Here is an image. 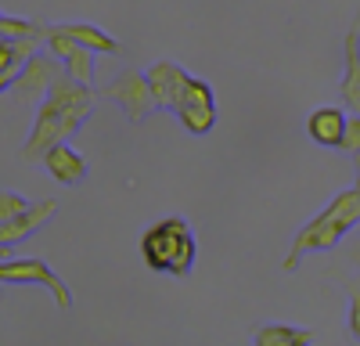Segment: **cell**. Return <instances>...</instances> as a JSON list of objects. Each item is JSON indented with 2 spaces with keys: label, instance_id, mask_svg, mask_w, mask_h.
<instances>
[{
  "label": "cell",
  "instance_id": "2",
  "mask_svg": "<svg viewBox=\"0 0 360 346\" xmlns=\"http://www.w3.org/2000/svg\"><path fill=\"white\" fill-rule=\"evenodd\" d=\"M356 224H360V188L353 184V188L339 191V195L295 235L292 252H288V260H285V271H299V260H303L307 252H332Z\"/></svg>",
  "mask_w": 360,
  "mask_h": 346
},
{
  "label": "cell",
  "instance_id": "13",
  "mask_svg": "<svg viewBox=\"0 0 360 346\" xmlns=\"http://www.w3.org/2000/svg\"><path fill=\"white\" fill-rule=\"evenodd\" d=\"M346 120H349V115H342V108L324 105V108H317L307 120V130H310V137L317 144H324V148H339L342 134H346Z\"/></svg>",
  "mask_w": 360,
  "mask_h": 346
},
{
  "label": "cell",
  "instance_id": "21",
  "mask_svg": "<svg viewBox=\"0 0 360 346\" xmlns=\"http://www.w3.org/2000/svg\"><path fill=\"white\" fill-rule=\"evenodd\" d=\"M353 166H356V188H360V155H353Z\"/></svg>",
  "mask_w": 360,
  "mask_h": 346
},
{
  "label": "cell",
  "instance_id": "15",
  "mask_svg": "<svg viewBox=\"0 0 360 346\" xmlns=\"http://www.w3.org/2000/svg\"><path fill=\"white\" fill-rule=\"evenodd\" d=\"M310 328H292V325H259L252 335V346H310Z\"/></svg>",
  "mask_w": 360,
  "mask_h": 346
},
{
  "label": "cell",
  "instance_id": "5",
  "mask_svg": "<svg viewBox=\"0 0 360 346\" xmlns=\"http://www.w3.org/2000/svg\"><path fill=\"white\" fill-rule=\"evenodd\" d=\"M65 76V65H62V58L51 54V51H40L33 62L25 65V72L15 79V86H8V91H15V98L22 105H33V101H47L51 94V86Z\"/></svg>",
  "mask_w": 360,
  "mask_h": 346
},
{
  "label": "cell",
  "instance_id": "9",
  "mask_svg": "<svg viewBox=\"0 0 360 346\" xmlns=\"http://www.w3.org/2000/svg\"><path fill=\"white\" fill-rule=\"evenodd\" d=\"M47 51L62 58V65H65V72H69L72 79L94 86V51H86L83 44H76V40H69V37H58V33L47 37Z\"/></svg>",
  "mask_w": 360,
  "mask_h": 346
},
{
  "label": "cell",
  "instance_id": "17",
  "mask_svg": "<svg viewBox=\"0 0 360 346\" xmlns=\"http://www.w3.org/2000/svg\"><path fill=\"white\" fill-rule=\"evenodd\" d=\"M25 210H29V202H25L18 191H4V195H0V224L15 220V217L25 213Z\"/></svg>",
  "mask_w": 360,
  "mask_h": 346
},
{
  "label": "cell",
  "instance_id": "10",
  "mask_svg": "<svg viewBox=\"0 0 360 346\" xmlns=\"http://www.w3.org/2000/svg\"><path fill=\"white\" fill-rule=\"evenodd\" d=\"M47 173H54V181H62L65 188H79L86 181V159L72 148V144H58V148H51V155L44 159Z\"/></svg>",
  "mask_w": 360,
  "mask_h": 346
},
{
  "label": "cell",
  "instance_id": "11",
  "mask_svg": "<svg viewBox=\"0 0 360 346\" xmlns=\"http://www.w3.org/2000/svg\"><path fill=\"white\" fill-rule=\"evenodd\" d=\"M342 101L353 115H360V18L353 22V29L346 33V76L339 83Z\"/></svg>",
  "mask_w": 360,
  "mask_h": 346
},
{
  "label": "cell",
  "instance_id": "19",
  "mask_svg": "<svg viewBox=\"0 0 360 346\" xmlns=\"http://www.w3.org/2000/svg\"><path fill=\"white\" fill-rule=\"evenodd\" d=\"M349 335L353 342H360V288H349Z\"/></svg>",
  "mask_w": 360,
  "mask_h": 346
},
{
  "label": "cell",
  "instance_id": "1",
  "mask_svg": "<svg viewBox=\"0 0 360 346\" xmlns=\"http://www.w3.org/2000/svg\"><path fill=\"white\" fill-rule=\"evenodd\" d=\"M94 101H98L94 86H86V83H79L65 72L51 86L47 101L40 105V115L33 123V134H29L25 148H22V159L25 162H44L51 155V148L76 137L83 130V123L90 120V112H94Z\"/></svg>",
  "mask_w": 360,
  "mask_h": 346
},
{
  "label": "cell",
  "instance_id": "14",
  "mask_svg": "<svg viewBox=\"0 0 360 346\" xmlns=\"http://www.w3.org/2000/svg\"><path fill=\"white\" fill-rule=\"evenodd\" d=\"M51 33H58V37H69V40H76V44H83L86 51H101V54H119V40L115 37H108L105 29H98V25H86V22H62V25H51Z\"/></svg>",
  "mask_w": 360,
  "mask_h": 346
},
{
  "label": "cell",
  "instance_id": "12",
  "mask_svg": "<svg viewBox=\"0 0 360 346\" xmlns=\"http://www.w3.org/2000/svg\"><path fill=\"white\" fill-rule=\"evenodd\" d=\"M37 54H40V44H33V40H4L0 44V86L8 91Z\"/></svg>",
  "mask_w": 360,
  "mask_h": 346
},
{
  "label": "cell",
  "instance_id": "16",
  "mask_svg": "<svg viewBox=\"0 0 360 346\" xmlns=\"http://www.w3.org/2000/svg\"><path fill=\"white\" fill-rule=\"evenodd\" d=\"M0 33H4V40H33V44H44L51 37V25L4 15V18H0Z\"/></svg>",
  "mask_w": 360,
  "mask_h": 346
},
{
  "label": "cell",
  "instance_id": "4",
  "mask_svg": "<svg viewBox=\"0 0 360 346\" xmlns=\"http://www.w3.org/2000/svg\"><path fill=\"white\" fill-rule=\"evenodd\" d=\"M101 98L115 101L119 108L127 112L130 123H144L148 115L159 108V98L152 91V83H148V72H134V69L119 72L108 86H101Z\"/></svg>",
  "mask_w": 360,
  "mask_h": 346
},
{
  "label": "cell",
  "instance_id": "18",
  "mask_svg": "<svg viewBox=\"0 0 360 346\" xmlns=\"http://www.w3.org/2000/svg\"><path fill=\"white\" fill-rule=\"evenodd\" d=\"M339 148L349 152V155H360V115H349V120H346V134H342Z\"/></svg>",
  "mask_w": 360,
  "mask_h": 346
},
{
  "label": "cell",
  "instance_id": "7",
  "mask_svg": "<svg viewBox=\"0 0 360 346\" xmlns=\"http://www.w3.org/2000/svg\"><path fill=\"white\" fill-rule=\"evenodd\" d=\"M191 79L195 76H188L176 62H155L152 69H148V83H152V91L159 98V108H173V112L184 105V94H188Z\"/></svg>",
  "mask_w": 360,
  "mask_h": 346
},
{
  "label": "cell",
  "instance_id": "3",
  "mask_svg": "<svg viewBox=\"0 0 360 346\" xmlns=\"http://www.w3.org/2000/svg\"><path fill=\"white\" fill-rule=\"evenodd\" d=\"M141 256L144 264L159 271V274H173V278H188L195 271V231L184 217H166L159 224H152L141 238Z\"/></svg>",
  "mask_w": 360,
  "mask_h": 346
},
{
  "label": "cell",
  "instance_id": "8",
  "mask_svg": "<svg viewBox=\"0 0 360 346\" xmlns=\"http://www.w3.org/2000/svg\"><path fill=\"white\" fill-rule=\"evenodd\" d=\"M54 213H58V202H54V198L29 202V210H25V213H18V217H15V220H8V224H0V245L11 249L15 242H22V238L33 235V231H40Z\"/></svg>",
  "mask_w": 360,
  "mask_h": 346
},
{
  "label": "cell",
  "instance_id": "6",
  "mask_svg": "<svg viewBox=\"0 0 360 346\" xmlns=\"http://www.w3.org/2000/svg\"><path fill=\"white\" fill-rule=\"evenodd\" d=\"M0 278H4L8 285H11V281H37V285L51 288L54 303L62 307V310H72V293L65 288V281H62V278H58V274L47 267V260H40V256L4 260V264H0Z\"/></svg>",
  "mask_w": 360,
  "mask_h": 346
},
{
  "label": "cell",
  "instance_id": "20",
  "mask_svg": "<svg viewBox=\"0 0 360 346\" xmlns=\"http://www.w3.org/2000/svg\"><path fill=\"white\" fill-rule=\"evenodd\" d=\"M349 260H353V267H356V274H360V238H356V245L349 249Z\"/></svg>",
  "mask_w": 360,
  "mask_h": 346
}]
</instances>
